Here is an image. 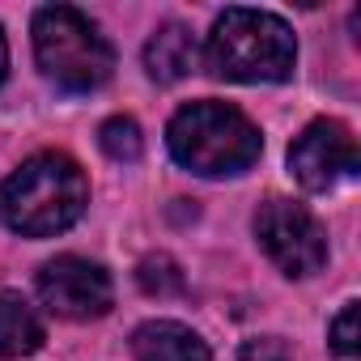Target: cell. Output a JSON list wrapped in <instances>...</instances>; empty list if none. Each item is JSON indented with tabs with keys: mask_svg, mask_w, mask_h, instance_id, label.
Listing matches in <instances>:
<instances>
[{
	"mask_svg": "<svg viewBox=\"0 0 361 361\" xmlns=\"http://www.w3.org/2000/svg\"><path fill=\"white\" fill-rule=\"evenodd\" d=\"M255 238L285 276H310L327 264V234L310 209L293 200H264L255 213Z\"/></svg>",
	"mask_w": 361,
	"mask_h": 361,
	"instance_id": "obj_5",
	"label": "cell"
},
{
	"mask_svg": "<svg viewBox=\"0 0 361 361\" xmlns=\"http://www.w3.org/2000/svg\"><path fill=\"white\" fill-rule=\"evenodd\" d=\"M39 298L51 314L60 319H98L111 310V276L102 264L81 259V255H60L51 264H43L39 272Z\"/></svg>",
	"mask_w": 361,
	"mask_h": 361,
	"instance_id": "obj_6",
	"label": "cell"
},
{
	"mask_svg": "<svg viewBox=\"0 0 361 361\" xmlns=\"http://www.w3.org/2000/svg\"><path fill=\"white\" fill-rule=\"evenodd\" d=\"M136 361H209V344L174 319H153L132 331Z\"/></svg>",
	"mask_w": 361,
	"mask_h": 361,
	"instance_id": "obj_8",
	"label": "cell"
},
{
	"mask_svg": "<svg viewBox=\"0 0 361 361\" xmlns=\"http://www.w3.org/2000/svg\"><path fill=\"white\" fill-rule=\"evenodd\" d=\"M166 145L178 166L192 174L221 178V174H243L247 166L259 161V128L230 102H188L166 128Z\"/></svg>",
	"mask_w": 361,
	"mask_h": 361,
	"instance_id": "obj_2",
	"label": "cell"
},
{
	"mask_svg": "<svg viewBox=\"0 0 361 361\" xmlns=\"http://www.w3.org/2000/svg\"><path fill=\"white\" fill-rule=\"evenodd\" d=\"M243 361H289V353L281 340H251L243 348Z\"/></svg>",
	"mask_w": 361,
	"mask_h": 361,
	"instance_id": "obj_14",
	"label": "cell"
},
{
	"mask_svg": "<svg viewBox=\"0 0 361 361\" xmlns=\"http://www.w3.org/2000/svg\"><path fill=\"white\" fill-rule=\"evenodd\" d=\"M5 68H9V43H5V30H0V81H5Z\"/></svg>",
	"mask_w": 361,
	"mask_h": 361,
	"instance_id": "obj_15",
	"label": "cell"
},
{
	"mask_svg": "<svg viewBox=\"0 0 361 361\" xmlns=\"http://www.w3.org/2000/svg\"><path fill=\"white\" fill-rule=\"evenodd\" d=\"M136 276H140L145 293H178L183 289V272H178L174 259H166V255H149Z\"/></svg>",
	"mask_w": 361,
	"mask_h": 361,
	"instance_id": "obj_12",
	"label": "cell"
},
{
	"mask_svg": "<svg viewBox=\"0 0 361 361\" xmlns=\"http://www.w3.org/2000/svg\"><path fill=\"white\" fill-rule=\"evenodd\" d=\"M204 64L226 81H285L298 64V43L285 18L264 9H226L204 43Z\"/></svg>",
	"mask_w": 361,
	"mask_h": 361,
	"instance_id": "obj_3",
	"label": "cell"
},
{
	"mask_svg": "<svg viewBox=\"0 0 361 361\" xmlns=\"http://www.w3.org/2000/svg\"><path fill=\"white\" fill-rule=\"evenodd\" d=\"M289 170L306 192H331L357 174V140L336 119H314L289 145Z\"/></svg>",
	"mask_w": 361,
	"mask_h": 361,
	"instance_id": "obj_7",
	"label": "cell"
},
{
	"mask_svg": "<svg viewBox=\"0 0 361 361\" xmlns=\"http://www.w3.org/2000/svg\"><path fill=\"white\" fill-rule=\"evenodd\" d=\"M47 340L43 319L22 293H0V357H30Z\"/></svg>",
	"mask_w": 361,
	"mask_h": 361,
	"instance_id": "obj_10",
	"label": "cell"
},
{
	"mask_svg": "<svg viewBox=\"0 0 361 361\" xmlns=\"http://www.w3.org/2000/svg\"><path fill=\"white\" fill-rule=\"evenodd\" d=\"M98 145H102V153H106V157H115V161H136V157H140V149H145L140 128H136V119H128V115L106 119V123L98 128Z\"/></svg>",
	"mask_w": 361,
	"mask_h": 361,
	"instance_id": "obj_11",
	"label": "cell"
},
{
	"mask_svg": "<svg viewBox=\"0 0 361 361\" xmlns=\"http://www.w3.org/2000/svg\"><path fill=\"white\" fill-rule=\"evenodd\" d=\"M145 68L153 81H183L192 68H196V39L188 26H178V22H166L149 47H145Z\"/></svg>",
	"mask_w": 361,
	"mask_h": 361,
	"instance_id": "obj_9",
	"label": "cell"
},
{
	"mask_svg": "<svg viewBox=\"0 0 361 361\" xmlns=\"http://www.w3.org/2000/svg\"><path fill=\"white\" fill-rule=\"evenodd\" d=\"M35 60L64 94H94L115 73V51L102 30L73 5H43L35 13Z\"/></svg>",
	"mask_w": 361,
	"mask_h": 361,
	"instance_id": "obj_4",
	"label": "cell"
},
{
	"mask_svg": "<svg viewBox=\"0 0 361 361\" xmlns=\"http://www.w3.org/2000/svg\"><path fill=\"white\" fill-rule=\"evenodd\" d=\"M331 357L336 361H357V302H344V310L331 319Z\"/></svg>",
	"mask_w": 361,
	"mask_h": 361,
	"instance_id": "obj_13",
	"label": "cell"
},
{
	"mask_svg": "<svg viewBox=\"0 0 361 361\" xmlns=\"http://www.w3.org/2000/svg\"><path fill=\"white\" fill-rule=\"evenodd\" d=\"M90 204L85 170L68 153H35L22 161L9 183L0 188V213L13 234L26 238H51L81 221Z\"/></svg>",
	"mask_w": 361,
	"mask_h": 361,
	"instance_id": "obj_1",
	"label": "cell"
}]
</instances>
